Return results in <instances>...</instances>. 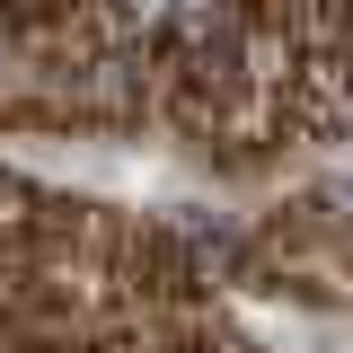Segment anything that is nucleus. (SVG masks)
I'll list each match as a JSON object with an SVG mask.
<instances>
[{
  "instance_id": "f257e3e1",
  "label": "nucleus",
  "mask_w": 353,
  "mask_h": 353,
  "mask_svg": "<svg viewBox=\"0 0 353 353\" xmlns=\"http://www.w3.org/2000/svg\"><path fill=\"white\" fill-rule=\"evenodd\" d=\"M230 0H176V36L194 44V53H212V44H230Z\"/></svg>"
},
{
  "instance_id": "f03ea898",
  "label": "nucleus",
  "mask_w": 353,
  "mask_h": 353,
  "mask_svg": "<svg viewBox=\"0 0 353 353\" xmlns=\"http://www.w3.org/2000/svg\"><path fill=\"white\" fill-rule=\"evenodd\" d=\"M345 203H353V176H345Z\"/></svg>"
}]
</instances>
